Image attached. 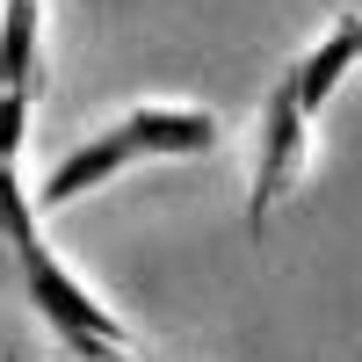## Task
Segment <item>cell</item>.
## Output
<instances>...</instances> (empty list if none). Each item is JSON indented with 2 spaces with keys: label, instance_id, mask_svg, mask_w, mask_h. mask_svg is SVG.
<instances>
[{
  "label": "cell",
  "instance_id": "obj_3",
  "mask_svg": "<svg viewBox=\"0 0 362 362\" xmlns=\"http://www.w3.org/2000/svg\"><path fill=\"white\" fill-rule=\"evenodd\" d=\"M44 73V0H0V95H37Z\"/></svg>",
  "mask_w": 362,
  "mask_h": 362
},
{
  "label": "cell",
  "instance_id": "obj_4",
  "mask_svg": "<svg viewBox=\"0 0 362 362\" xmlns=\"http://www.w3.org/2000/svg\"><path fill=\"white\" fill-rule=\"evenodd\" d=\"M29 102L37 95H0V160L22 153V131H29Z\"/></svg>",
  "mask_w": 362,
  "mask_h": 362
},
{
  "label": "cell",
  "instance_id": "obj_1",
  "mask_svg": "<svg viewBox=\"0 0 362 362\" xmlns=\"http://www.w3.org/2000/svg\"><path fill=\"white\" fill-rule=\"evenodd\" d=\"M0 283H8L29 312H37L73 362H131V334L95 290H87L66 261L44 247L37 196L22 189L15 160H0Z\"/></svg>",
  "mask_w": 362,
  "mask_h": 362
},
{
  "label": "cell",
  "instance_id": "obj_5",
  "mask_svg": "<svg viewBox=\"0 0 362 362\" xmlns=\"http://www.w3.org/2000/svg\"><path fill=\"white\" fill-rule=\"evenodd\" d=\"M0 362H22V348H0Z\"/></svg>",
  "mask_w": 362,
  "mask_h": 362
},
{
  "label": "cell",
  "instance_id": "obj_2",
  "mask_svg": "<svg viewBox=\"0 0 362 362\" xmlns=\"http://www.w3.org/2000/svg\"><path fill=\"white\" fill-rule=\"evenodd\" d=\"M218 116L196 109V102H138L124 109L116 124H102L95 138H80L73 153H58L37 181V218H51V210H73L80 196H95L109 189L124 167L138 160H203V153H218Z\"/></svg>",
  "mask_w": 362,
  "mask_h": 362
}]
</instances>
